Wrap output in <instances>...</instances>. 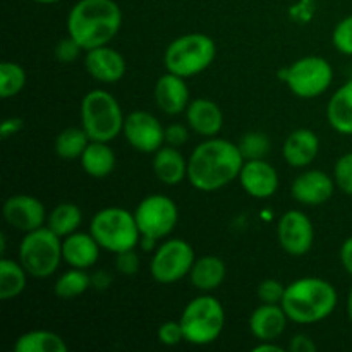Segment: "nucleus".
I'll return each mask as SVG.
<instances>
[{
	"label": "nucleus",
	"mask_w": 352,
	"mask_h": 352,
	"mask_svg": "<svg viewBox=\"0 0 352 352\" xmlns=\"http://www.w3.org/2000/svg\"><path fill=\"white\" fill-rule=\"evenodd\" d=\"M244 162L239 146L232 141L208 138L192 150L188 160V179L198 191H219L239 179Z\"/></svg>",
	"instance_id": "nucleus-1"
},
{
	"label": "nucleus",
	"mask_w": 352,
	"mask_h": 352,
	"mask_svg": "<svg viewBox=\"0 0 352 352\" xmlns=\"http://www.w3.org/2000/svg\"><path fill=\"white\" fill-rule=\"evenodd\" d=\"M122 26V10L113 0H79L67 16V33L82 50L109 45Z\"/></svg>",
	"instance_id": "nucleus-2"
},
{
	"label": "nucleus",
	"mask_w": 352,
	"mask_h": 352,
	"mask_svg": "<svg viewBox=\"0 0 352 352\" xmlns=\"http://www.w3.org/2000/svg\"><path fill=\"white\" fill-rule=\"evenodd\" d=\"M339 296L330 282L318 277L298 278L285 287L282 308L289 320L299 325H311L329 318Z\"/></svg>",
	"instance_id": "nucleus-3"
},
{
	"label": "nucleus",
	"mask_w": 352,
	"mask_h": 352,
	"mask_svg": "<svg viewBox=\"0 0 352 352\" xmlns=\"http://www.w3.org/2000/svg\"><path fill=\"white\" fill-rule=\"evenodd\" d=\"M122 109L116 96L103 89H91L81 102V127L91 141L110 143L124 129Z\"/></svg>",
	"instance_id": "nucleus-4"
},
{
	"label": "nucleus",
	"mask_w": 352,
	"mask_h": 352,
	"mask_svg": "<svg viewBox=\"0 0 352 352\" xmlns=\"http://www.w3.org/2000/svg\"><path fill=\"white\" fill-rule=\"evenodd\" d=\"M89 232L103 250L116 254L134 250L141 241L134 213L119 206H110L96 212L89 223Z\"/></svg>",
	"instance_id": "nucleus-5"
},
{
	"label": "nucleus",
	"mask_w": 352,
	"mask_h": 352,
	"mask_svg": "<svg viewBox=\"0 0 352 352\" xmlns=\"http://www.w3.org/2000/svg\"><path fill=\"white\" fill-rule=\"evenodd\" d=\"M215 41L203 33H189L175 38L164 54L167 72L181 78H192L212 65L215 60Z\"/></svg>",
	"instance_id": "nucleus-6"
},
{
	"label": "nucleus",
	"mask_w": 352,
	"mask_h": 352,
	"mask_svg": "<svg viewBox=\"0 0 352 352\" xmlns=\"http://www.w3.org/2000/svg\"><path fill=\"white\" fill-rule=\"evenodd\" d=\"M179 322L182 325L186 342L192 346H208L222 333L226 311L219 299L212 296H199L188 302Z\"/></svg>",
	"instance_id": "nucleus-7"
},
{
	"label": "nucleus",
	"mask_w": 352,
	"mask_h": 352,
	"mask_svg": "<svg viewBox=\"0 0 352 352\" xmlns=\"http://www.w3.org/2000/svg\"><path fill=\"white\" fill-rule=\"evenodd\" d=\"M19 261L34 278H47L55 274L62 260L60 236L48 227L24 234L19 244Z\"/></svg>",
	"instance_id": "nucleus-8"
},
{
	"label": "nucleus",
	"mask_w": 352,
	"mask_h": 352,
	"mask_svg": "<svg viewBox=\"0 0 352 352\" xmlns=\"http://www.w3.org/2000/svg\"><path fill=\"white\" fill-rule=\"evenodd\" d=\"M284 81L299 98H316L330 88L333 81V69L329 60L318 55H308L296 60L285 71Z\"/></svg>",
	"instance_id": "nucleus-9"
},
{
	"label": "nucleus",
	"mask_w": 352,
	"mask_h": 352,
	"mask_svg": "<svg viewBox=\"0 0 352 352\" xmlns=\"http://www.w3.org/2000/svg\"><path fill=\"white\" fill-rule=\"evenodd\" d=\"M196 256L184 239H168L155 251L150 263L151 277L160 284H174L189 275Z\"/></svg>",
	"instance_id": "nucleus-10"
},
{
	"label": "nucleus",
	"mask_w": 352,
	"mask_h": 352,
	"mask_svg": "<svg viewBox=\"0 0 352 352\" xmlns=\"http://www.w3.org/2000/svg\"><path fill=\"white\" fill-rule=\"evenodd\" d=\"M141 236L164 239L179 222L177 205L165 195H150L134 210Z\"/></svg>",
	"instance_id": "nucleus-11"
},
{
	"label": "nucleus",
	"mask_w": 352,
	"mask_h": 352,
	"mask_svg": "<svg viewBox=\"0 0 352 352\" xmlns=\"http://www.w3.org/2000/svg\"><path fill=\"white\" fill-rule=\"evenodd\" d=\"M122 133L127 143L141 153H155L165 143V127L144 110H134L126 117Z\"/></svg>",
	"instance_id": "nucleus-12"
},
{
	"label": "nucleus",
	"mask_w": 352,
	"mask_h": 352,
	"mask_svg": "<svg viewBox=\"0 0 352 352\" xmlns=\"http://www.w3.org/2000/svg\"><path fill=\"white\" fill-rule=\"evenodd\" d=\"M278 243L291 256H302L313 248L315 229L308 217L299 210H289L278 220Z\"/></svg>",
	"instance_id": "nucleus-13"
},
{
	"label": "nucleus",
	"mask_w": 352,
	"mask_h": 352,
	"mask_svg": "<svg viewBox=\"0 0 352 352\" xmlns=\"http://www.w3.org/2000/svg\"><path fill=\"white\" fill-rule=\"evenodd\" d=\"M2 213L3 220L10 227L24 234L43 227V222L47 220L43 203L30 195H16L7 198Z\"/></svg>",
	"instance_id": "nucleus-14"
},
{
	"label": "nucleus",
	"mask_w": 352,
	"mask_h": 352,
	"mask_svg": "<svg viewBox=\"0 0 352 352\" xmlns=\"http://www.w3.org/2000/svg\"><path fill=\"white\" fill-rule=\"evenodd\" d=\"M85 65L86 71L93 79L100 82H107V85L119 82L127 71L124 55L120 52L113 50V48L107 47V45L86 50Z\"/></svg>",
	"instance_id": "nucleus-15"
},
{
	"label": "nucleus",
	"mask_w": 352,
	"mask_h": 352,
	"mask_svg": "<svg viewBox=\"0 0 352 352\" xmlns=\"http://www.w3.org/2000/svg\"><path fill=\"white\" fill-rule=\"evenodd\" d=\"M239 182L244 191L258 199L274 196L278 189V174L267 160H246L239 174Z\"/></svg>",
	"instance_id": "nucleus-16"
},
{
	"label": "nucleus",
	"mask_w": 352,
	"mask_h": 352,
	"mask_svg": "<svg viewBox=\"0 0 352 352\" xmlns=\"http://www.w3.org/2000/svg\"><path fill=\"white\" fill-rule=\"evenodd\" d=\"M336 189V181L323 170H308L292 182L291 192L296 201L308 206H318L329 201Z\"/></svg>",
	"instance_id": "nucleus-17"
},
{
	"label": "nucleus",
	"mask_w": 352,
	"mask_h": 352,
	"mask_svg": "<svg viewBox=\"0 0 352 352\" xmlns=\"http://www.w3.org/2000/svg\"><path fill=\"white\" fill-rule=\"evenodd\" d=\"M155 100H157L158 109L167 116H177L184 112L191 102L184 78L172 72L162 76L155 85Z\"/></svg>",
	"instance_id": "nucleus-18"
},
{
	"label": "nucleus",
	"mask_w": 352,
	"mask_h": 352,
	"mask_svg": "<svg viewBox=\"0 0 352 352\" xmlns=\"http://www.w3.org/2000/svg\"><path fill=\"white\" fill-rule=\"evenodd\" d=\"M186 120L189 129L205 138H213L223 126V113L213 100L196 98L186 109Z\"/></svg>",
	"instance_id": "nucleus-19"
},
{
	"label": "nucleus",
	"mask_w": 352,
	"mask_h": 352,
	"mask_svg": "<svg viewBox=\"0 0 352 352\" xmlns=\"http://www.w3.org/2000/svg\"><path fill=\"white\" fill-rule=\"evenodd\" d=\"M320 151V140L316 133L311 129H296L285 138L284 146H282V157L291 167L302 168L308 167L316 158Z\"/></svg>",
	"instance_id": "nucleus-20"
},
{
	"label": "nucleus",
	"mask_w": 352,
	"mask_h": 352,
	"mask_svg": "<svg viewBox=\"0 0 352 352\" xmlns=\"http://www.w3.org/2000/svg\"><path fill=\"white\" fill-rule=\"evenodd\" d=\"M100 244L91 232H74L62 241V260L71 268H91L100 258Z\"/></svg>",
	"instance_id": "nucleus-21"
},
{
	"label": "nucleus",
	"mask_w": 352,
	"mask_h": 352,
	"mask_svg": "<svg viewBox=\"0 0 352 352\" xmlns=\"http://www.w3.org/2000/svg\"><path fill=\"white\" fill-rule=\"evenodd\" d=\"M289 316L282 305H261L250 318V330L258 340H275L284 333Z\"/></svg>",
	"instance_id": "nucleus-22"
},
{
	"label": "nucleus",
	"mask_w": 352,
	"mask_h": 352,
	"mask_svg": "<svg viewBox=\"0 0 352 352\" xmlns=\"http://www.w3.org/2000/svg\"><path fill=\"white\" fill-rule=\"evenodd\" d=\"M153 172L160 182L167 186H175L188 177V160L182 157L179 148L167 144L155 151Z\"/></svg>",
	"instance_id": "nucleus-23"
},
{
	"label": "nucleus",
	"mask_w": 352,
	"mask_h": 352,
	"mask_svg": "<svg viewBox=\"0 0 352 352\" xmlns=\"http://www.w3.org/2000/svg\"><path fill=\"white\" fill-rule=\"evenodd\" d=\"M327 119L337 133L352 136V79L332 95L327 105Z\"/></svg>",
	"instance_id": "nucleus-24"
},
{
	"label": "nucleus",
	"mask_w": 352,
	"mask_h": 352,
	"mask_svg": "<svg viewBox=\"0 0 352 352\" xmlns=\"http://www.w3.org/2000/svg\"><path fill=\"white\" fill-rule=\"evenodd\" d=\"M226 274V263L219 256L208 254V256H201L195 261L191 272H189V278L196 289L210 292L223 284Z\"/></svg>",
	"instance_id": "nucleus-25"
},
{
	"label": "nucleus",
	"mask_w": 352,
	"mask_h": 352,
	"mask_svg": "<svg viewBox=\"0 0 352 352\" xmlns=\"http://www.w3.org/2000/svg\"><path fill=\"white\" fill-rule=\"evenodd\" d=\"M79 160L86 174L95 179L107 177L116 168V153L103 141H89Z\"/></svg>",
	"instance_id": "nucleus-26"
},
{
	"label": "nucleus",
	"mask_w": 352,
	"mask_h": 352,
	"mask_svg": "<svg viewBox=\"0 0 352 352\" xmlns=\"http://www.w3.org/2000/svg\"><path fill=\"white\" fill-rule=\"evenodd\" d=\"M16 352H65L67 344L58 333L48 330H30L14 344Z\"/></svg>",
	"instance_id": "nucleus-27"
},
{
	"label": "nucleus",
	"mask_w": 352,
	"mask_h": 352,
	"mask_svg": "<svg viewBox=\"0 0 352 352\" xmlns=\"http://www.w3.org/2000/svg\"><path fill=\"white\" fill-rule=\"evenodd\" d=\"M28 272L21 265V261L2 258L0 261V299L9 301L23 294L28 284Z\"/></svg>",
	"instance_id": "nucleus-28"
},
{
	"label": "nucleus",
	"mask_w": 352,
	"mask_h": 352,
	"mask_svg": "<svg viewBox=\"0 0 352 352\" xmlns=\"http://www.w3.org/2000/svg\"><path fill=\"white\" fill-rule=\"evenodd\" d=\"M81 222L82 212L74 203H60L47 217V227L60 237H67L78 232Z\"/></svg>",
	"instance_id": "nucleus-29"
},
{
	"label": "nucleus",
	"mask_w": 352,
	"mask_h": 352,
	"mask_svg": "<svg viewBox=\"0 0 352 352\" xmlns=\"http://www.w3.org/2000/svg\"><path fill=\"white\" fill-rule=\"evenodd\" d=\"M89 141L91 140L82 127H67L55 138V153L62 160H76V158H81Z\"/></svg>",
	"instance_id": "nucleus-30"
},
{
	"label": "nucleus",
	"mask_w": 352,
	"mask_h": 352,
	"mask_svg": "<svg viewBox=\"0 0 352 352\" xmlns=\"http://www.w3.org/2000/svg\"><path fill=\"white\" fill-rule=\"evenodd\" d=\"M91 287V277L81 268L65 272L55 282V294L60 299H74Z\"/></svg>",
	"instance_id": "nucleus-31"
},
{
	"label": "nucleus",
	"mask_w": 352,
	"mask_h": 352,
	"mask_svg": "<svg viewBox=\"0 0 352 352\" xmlns=\"http://www.w3.org/2000/svg\"><path fill=\"white\" fill-rule=\"evenodd\" d=\"M26 71L16 62H2L0 65V96L12 98L26 86Z\"/></svg>",
	"instance_id": "nucleus-32"
},
{
	"label": "nucleus",
	"mask_w": 352,
	"mask_h": 352,
	"mask_svg": "<svg viewBox=\"0 0 352 352\" xmlns=\"http://www.w3.org/2000/svg\"><path fill=\"white\" fill-rule=\"evenodd\" d=\"M239 150L244 160H261L270 151V140L265 133H248L241 138Z\"/></svg>",
	"instance_id": "nucleus-33"
},
{
	"label": "nucleus",
	"mask_w": 352,
	"mask_h": 352,
	"mask_svg": "<svg viewBox=\"0 0 352 352\" xmlns=\"http://www.w3.org/2000/svg\"><path fill=\"white\" fill-rule=\"evenodd\" d=\"M336 186L346 195L352 196V153H346L337 160L333 167Z\"/></svg>",
	"instance_id": "nucleus-34"
},
{
	"label": "nucleus",
	"mask_w": 352,
	"mask_h": 352,
	"mask_svg": "<svg viewBox=\"0 0 352 352\" xmlns=\"http://www.w3.org/2000/svg\"><path fill=\"white\" fill-rule=\"evenodd\" d=\"M333 47L344 55H351L352 57V16L344 17L342 21H339L333 30L332 34Z\"/></svg>",
	"instance_id": "nucleus-35"
},
{
	"label": "nucleus",
	"mask_w": 352,
	"mask_h": 352,
	"mask_svg": "<svg viewBox=\"0 0 352 352\" xmlns=\"http://www.w3.org/2000/svg\"><path fill=\"white\" fill-rule=\"evenodd\" d=\"M285 294V285L275 278H267L258 285V298L265 305H280Z\"/></svg>",
	"instance_id": "nucleus-36"
},
{
	"label": "nucleus",
	"mask_w": 352,
	"mask_h": 352,
	"mask_svg": "<svg viewBox=\"0 0 352 352\" xmlns=\"http://www.w3.org/2000/svg\"><path fill=\"white\" fill-rule=\"evenodd\" d=\"M81 50V45H79L72 36H67L57 43V47H55V57H57V60L62 62V64H71V62H74L76 58L79 57Z\"/></svg>",
	"instance_id": "nucleus-37"
},
{
	"label": "nucleus",
	"mask_w": 352,
	"mask_h": 352,
	"mask_svg": "<svg viewBox=\"0 0 352 352\" xmlns=\"http://www.w3.org/2000/svg\"><path fill=\"white\" fill-rule=\"evenodd\" d=\"M158 340L164 346H177L184 340V332H182L181 322H165L158 329Z\"/></svg>",
	"instance_id": "nucleus-38"
},
{
	"label": "nucleus",
	"mask_w": 352,
	"mask_h": 352,
	"mask_svg": "<svg viewBox=\"0 0 352 352\" xmlns=\"http://www.w3.org/2000/svg\"><path fill=\"white\" fill-rule=\"evenodd\" d=\"M116 268L124 275H134L140 270V258L134 253V250L122 251V253H117L116 258Z\"/></svg>",
	"instance_id": "nucleus-39"
},
{
	"label": "nucleus",
	"mask_w": 352,
	"mask_h": 352,
	"mask_svg": "<svg viewBox=\"0 0 352 352\" xmlns=\"http://www.w3.org/2000/svg\"><path fill=\"white\" fill-rule=\"evenodd\" d=\"M189 140V129L182 124H170V126L165 127V143L168 146L179 148L182 144L188 143Z\"/></svg>",
	"instance_id": "nucleus-40"
},
{
	"label": "nucleus",
	"mask_w": 352,
	"mask_h": 352,
	"mask_svg": "<svg viewBox=\"0 0 352 352\" xmlns=\"http://www.w3.org/2000/svg\"><path fill=\"white\" fill-rule=\"evenodd\" d=\"M24 127V120L19 119V117H10V119H6L0 126V136L6 140V138L14 136V134L21 133Z\"/></svg>",
	"instance_id": "nucleus-41"
},
{
	"label": "nucleus",
	"mask_w": 352,
	"mask_h": 352,
	"mask_svg": "<svg viewBox=\"0 0 352 352\" xmlns=\"http://www.w3.org/2000/svg\"><path fill=\"white\" fill-rule=\"evenodd\" d=\"M289 349H291L292 352H315L316 344L313 342L308 336H302V333H299V336L292 337Z\"/></svg>",
	"instance_id": "nucleus-42"
},
{
	"label": "nucleus",
	"mask_w": 352,
	"mask_h": 352,
	"mask_svg": "<svg viewBox=\"0 0 352 352\" xmlns=\"http://www.w3.org/2000/svg\"><path fill=\"white\" fill-rule=\"evenodd\" d=\"M340 261H342V267L346 268L347 274L352 275V236L347 237L340 248Z\"/></svg>",
	"instance_id": "nucleus-43"
},
{
	"label": "nucleus",
	"mask_w": 352,
	"mask_h": 352,
	"mask_svg": "<svg viewBox=\"0 0 352 352\" xmlns=\"http://www.w3.org/2000/svg\"><path fill=\"white\" fill-rule=\"evenodd\" d=\"M110 282H112V277L107 272H98V274L91 277V285L96 289H107Z\"/></svg>",
	"instance_id": "nucleus-44"
},
{
	"label": "nucleus",
	"mask_w": 352,
	"mask_h": 352,
	"mask_svg": "<svg viewBox=\"0 0 352 352\" xmlns=\"http://www.w3.org/2000/svg\"><path fill=\"white\" fill-rule=\"evenodd\" d=\"M254 352H284V347L277 346V344L274 342V340H261L260 344H258L256 347L253 349Z\"/></svg>",
	"instance_id": "nucleus-45"
},
{
	"label": "nucleus",
	"mask_w": 352,
	"mask_h": 352,
	"mask_svg": "<svg viewBox=\"0 0 352 352\" xmlns=\"http://www.w3.org/2000/svg\"><path fill=\"white\" fill-rule=\"evenodd\" d=\"M347 316H349V320L352 323V289H351L349 296H347Z\"/></svg>",
	"instance_id": "nucleus-46"
},
{
	"label": "nucleus",
	"mask_w": 352,
	"mask_h": 352,
	"mask_svg": "<svg viewBox=\"0 0 352 352\" xmlns=\"http://www.w3.org/2000/svg\"><path fill=\"white\" fill-rule=\"evenodd\" d=\"M31 2H36V3H57L60 0H31Z\"/></svg>",
	"instance_id": "nucleus-47"
}]
</instances>
